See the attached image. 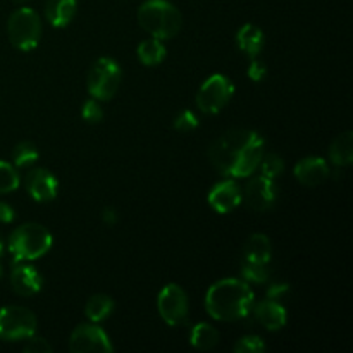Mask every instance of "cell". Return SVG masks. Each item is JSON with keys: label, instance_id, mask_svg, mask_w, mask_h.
Returning <instances> with one entry per match:
<instances>
[{"label": "cell", "instance_id": "obj_2", "mask_svg": "<svg viewBox=\"0 0 353 353\" xmlns=\"http://www.w3.org/2000/svg\"><path fill=\"white\" fill-rule=\"evenodd\" d=\"M254 292L247 281L226 278L214 283L205 295V309L216 321H240L252 312Z\"/></svg>", "mask_w": 353, "mask_h": 353}, {"label": "cell", "instance_id": "obj_6", "mask_svg": "<svg viewBox=\"0 0 353 353\" xmlns=\"http://www.w3.org/2000/svg\"><path fill=\"white\" fill-rule=\"evenodd\" d=\"M121 65L110 57H100L95 64L92 65L86 79V88L92 99L99 102L110 100L117 93L121 85Z\"/></svg>", "mask_w": 353, "mask_h": 353}, {"label": "cell", "instance_id": "obj_31", "mask_svg": "<svg viewBox=\"0 0 353 353\" xmlns=\"http://www.w3.org/2000/svg\"><path fill=\"white\" fill-rule=\"evenodd\" d=\"M23 350L26 353H50L52 345L45 338L34 336L33 334V336H30L26 340V345L23 347Z\"/></svg>", "mask_w": 353, "mask_h": 353}, {"label": "cell", "instance_id": "obj_35", "mask_svg": "<svg viewBox=\"0 0 353 353\" xmlns=\"http://www.w3.org/2000/svg\"><path fill=\"white\" fill-rule=\"evenodd\" d=\"M102 219L103 223L109 224V226H114V224L117 223V219H119V216H117V212L112 209V207H107V209H103L102 212Z\"/></svg>", "mask_w": 353, "mask_h": 353}, {"label": "cell", "instance_id": "obj_26", "mask_svg": "<svg viewBox=\"0 0 353 353\" xmlns=\"http://www.w3.org/2000/svg\"><path fill=\"white\" fill-rule=\"evenodd\" d=\"M19 174H17L16 168L9 162L0 161V195L6 193H12L19 188Z\"/></svg>", "mask_w": 353, "mask_h": 353}, {"label": "cell", "instance_id": "obj_37", "mask_svg": "<svg viewBox=\"0 0 353 353\" xmlns=\"http://www.w3.org/2000/svg\"><path fill=\"white\" fill-rule=\"evenodd\" d=\"M14 2H16V3H26V2H30V0H14Z\"/></svg>", "mask_w": 353, "mask_h": 353}, {"label": "cell", "instance_id": "obj_9", "mask_svg": "<svg viewBox=\"0 0 353 353\" xmlns=\"http://www.w3.org/2000/svg\"><path fill=\"white\" fill-rule=\"evenodd\" d=\"M157 309L168 326H183L190 316L188 295L179 285H165L157 296Z\"/></svg>", "mask_w": 353, "mask_h": 353}, {"label": "cell", "instance_id": "obj_20", "mask_svg": "<svg viewBox=\"0 0 353 353\" xmlns=\"http://www.w3.org/2000/svg\"><path fill=\"white\" fill-rule=\"evenodd\" d=\"M330 161L336 168H348L353 162V133L343 131L330 147Z\"/></svg>", "mask_w": 353, "mask_h": 353}, {"label": "cell", "instance_id": "obj_15", "mask_svg": "<svg viewBox=\"0 0 353 353\" xmlns=\"http://www.w3.org/2000/svg\"><path fill=\"white\" fill-rule=\"evenodd\" d=\"M10 285H12V290L17 295L33 296L43 286V278L33 265L19 262L10 272Z\"/></svg>", "mask_w": 353, "mask_h": 353}, {"label": "cell", "instance_id": "obj_22", "mask_svg": "<svg viewBox=\"0 0 353 353\" xmlns=\"http://www.w3.org/2000/svg\"><path fill=\"white\" fill-rule=\"evenodd\" d=\"M114 307H116V303H114V300L109 295L99 293V295H93L88 299L85 305V316L92 323H100V321L107 319L112 314Z\"/></svg>", "mask_w": 353, "mask_h": 353}, {"label": "cell", "instance_id": "obj_23", "mask_svg": "<svg viewBox=\"0 0 353 353\" xmlns=\"http://www.w3.org/2000/svg\"><path fill=\"white\" fill-rule=\"evenodd\" d=\"M190 343L196 350H212L219 343V333L210 324L200 323L196 326H193L192 333H190Z\"/></svg>", "mask_w": 353, "mask_h": 353}, {"label": "cell", "instance_id": "obj_29", "mask_svg": "<svg viewBox=\"0 0 353 353\" xmlns=\"http://www.w3.org/2000/svg\"><path fill=\"white\" fill-rule=\"evenodd\" d=\"M81 116L86 123L90 124H97L103 119V109L102 105L99 103V100L92 99V100H86L85 105L81 109Z\"/></svg>", "mask_w": 353, "mask_h": 353}, {"label": "cell", "instance_id": "obj_12", "mask_svg": "<svg viewBox=\"0 0 353 353\" xmlns=\"http://www.w3.org/2000/svg\"><path fill=\"white\" fill-rule=\"evenodd\" d=\"M24 188L28 195L37 202H50L57 196L59 181L48 169L37 168L24 178Z\"/></svg>", "mask_w": 353, "mask_h": 353}, {"label": "cell", "instance_id": "obj_4", "mask_svg": "<svg viewBox=\"0 0 353 353\" xmlns=\"http://www.w3.org/2000/svg\"><path fill=\"white\" fill-rule=\"evenodd\" d=\"M52 234L41 224L26 223L9 236V252L16 262L37 261L52 248Z\"/></svg>", "mask_w": 353, "mask_h": 353}, {"label": "cell", "instance_id": "obj_32", "mask_svg": "<svg viewBox=\"0 0 353 353\" xmlns=\"http://www.w3.org/2000/svg\"><path fill=\"white\" fill-rule=\"evenodd\" d=\"M247 74L252 81H262L265 78V74H268V68H265L264 62L257 61V57H255L252 59L250 65H248Z\"/></svg>", "mask_w": 353, "mask_h": 353}, {"label": "cell", "instance_id": "obj_5", "mask_svg": "<svg viewBox=\"0 0 353 353\" xmlns=\"http://www.w3.org/2000/svg\"><path fill=\"white\" fill-rule=\"evenodd\" d=\"M9 40L17 50L31 52L38 47L41 38L40 16L30 7H21L10 14L7 21Z\"/></svg>", "mask_w": 353, "mask_h": 353}, {"label": "cell", "instance_id": "obj_38", "mask_svg": "<svg viewBox=\"0 0 353 353\" xmlns=\"http://www.w3.org/2000/svg\"><path fill=\"white\" fill-rule=\"evenodd\" d=\"M2 274H3V268H2V264H0V278H2Z\"/></svg>", "mask_w": 353, "mask_h": 353}, {"label": "cell", "instance_id": "obj_14", "mask_svg": "<svg viewBox=\"0 0 353 353\" xmlns=\"http://www.w3.org/2000/svg\"><path fill=\"white\" fill-rule=\"evenodd\" d=\"M255 319L259 321L261 326H264L269 331H279L286 326L288 323V314L286 309L278 302V300L265 299L262 302L255 303L252 307Z\"/></svg>", "mask_w": 353, "mask_h": 353}, {"label": "cell", "instance_id": "obj_30", "mask_svg": "<svg viewBox=\"0 0 353 353\" xmlns=\"http://www.w3.org/2000/svg\"><path fill=\"white\" fill-rule=\"evenodd\" d=\"M172 124H174L176 130L181 131V133H190V131L196 130V126H199V117H196L192 110H183V112H179L178 116H176Z\"/></svg>", "mask_w": 353, "mask_h": 353}, {"label": "cell", "instance_id": "obj_11", "mask_svg": "<svg viewBox=\"0 0 353 353\" xmlns=\"http://www.w3.org/2000/svg\"><path fill=\"white\" fill-rule=\"evenodd\" d=\"M278 199V188H276L274 179L265 178V176H255L245 186V192H241V200L248 209L255 212H265L272 209Z\"/></svg>", "mask_w": 353, "mask_h": 353}, {"label": "cell", "instance_id": "obj_7", "mask_svg": "<svg viewBox=\"0 0 353 353\" xmlns=\"http://www.w3.org/2000/svg\"><path fill=\"white\" fill-rule=\"evenodd\" d=\"M37 316L26 307L7 305L0 309V340L21 341L37 334Z\"/></svg>", "mask_w": 353, "mask_h": 353}, {"label": "cell", "instance_id": "obj_3", "mask_svg": "<svg viewBox=\"0 0 353 353\" xmlns=\"http://www.w3.org/2000/svg\"><path fill=\"white\" fill-rule=\"evenodd\" d=\"M140 26L157 40H171L179 33L183 24L181 12L168 0H147L138 9Z\"/></svg>", "mask_w": 353, "mask_h": 353}, {"label": "cell", "instance_id": "obj_17", "mask_svg": "<svg viewBox=\"0 0 353 353\" xmlns=\"http://www.w3.org/2000/svg\"><path fill=\"white\" fill-rule=\"evenodd\" d=\"M264 33L255 24H245L236 33L238 48L250 59H255L261 54L262 48H264Z\"/></svg>", "mask_w": 353, "mask_h": 353}, {"label": "cell", "instance_id": "obj_28", "mask_svg": "<svg viewBox=\"0 0 353 353\" xmlns=\"http://www.w3.org/2000/svg\"><path fill=\"white\" fill-rule=\"evenodd\" d=\"M233 350L236 353H262L265 352V343L259 336H243L234 343Z\"/></svg>", "mask_w": 353, "mask_h": 353}, {"label": "cell", "instance_id": "obj_21", "mask_svg": "<svg viewBox=\"0 0 353 353\" xmlns=\"http://www.w3.org/2000/svg\"><path fill=\"white\" fill-rule=\"evenodd\" d=\"M165 54L168 52H165L164 43H162V40H157V38L143 40L137 48V55L140 59V62L143 65H148V68L162 64L165 59Z\"/></svg>", "mask_w": 353, "mask_h": 353}, {"label": "cell", "instance_id": "obj_13", "mask_svg": "<svg viewBox=\"0 0 353 353\" xmlns=\"http://www.w3.org/2000/svg\"><path fill=\"white\" fill-rule=\"evenodd\" d=\"M241 203V188L234 179H226L212 186L209 193V205L216 212H233Z\"/></svg>", "mask_w": 353, "mask_h": 353}, {"label": "cell", "instance_id": "obj_34", "mask_svg": "<svg viewBox=\"0 0 353 353\" xmlns=\"http://www.w3.org/2000/svg\"><path fill=\"white\" fill-rule=\"evenodd\" d=\"M14 217H16V212H14L12 207L6 202H0V223L9 224L12 223Z\"/></svg>", "mask_w": 353, "mask_h": 353}, {"label": "cell", "instance_id": "obj_19", "mask_svg": "<svg viewBox=\"0 0 353 353\" xmlns=\"http://www.w3.org/2000/svg\"><path fill=\"white\" fill-rule=\"evenodd\" d=\"M245 261L259 262V264H269L272 257V245L265 234L255 233L245 241L243 247Z\"/></svg>", "mask_w": 353, "mask_h": 353}, {"label": "cell", "instance_id": "obj_1", "mask_svg": "<svg viewBox=\"0 0 353 353\" xmlns=\"http://www.w3.org/2000/svg\"><path fill=\"white\" fill-rule=\"evenodd\" d=\"M264 155V138L252 130H231L209 150L210 164L228 178H247L257 171Z\"/></svg>", "mask_w": 353, "mask_h": 353}, {"label": "cell", "instance_id": "obj_8", "mask_svg": "<svg viewBox=\"0 0 353 353\" xmlns=\"http://www.w3.org/2000/svg\"><path fill=\"white\" fill-rule=\"evenodd\" d=\"M234 95V85L228 76L212 74L196 92V105L205 114H217Z\"/></svg>", "mask_w": 353, "mask_h": 353}, {"label": "cell", "instance_id": "obj_10", "mask_svg": "<svg viewBox=\"0 0 353 353\" xmlns=\"http://www.w3.org/2000/svg\"><path fill=\"white\" fill-rule=\"evenodd\" d=\"M69 350L72 353H109L114 350L109 334L93 324H81L76 327L69 338Z\"/></svg>", "mask_w": 353, "mask_h": 353}, {"label": "cell", "instance_id": "obj_33", "mask_svg": "<svg viewBox=\"0 0 353 353\" xmlns=\"http://www.w3.org/2000/svg\"><path fill=\"white\" fill-rule=\"evenodd\" d=\"M290 293L288 283H271L268 288V299L271 300H281Z\"/></svg>", "mask_w": 353, "mask_h": 353}, {"label": "cell", "instance_id": "obj_27", "mask_svg": "<svg viewBox=\"0 0 353 353\" xmlns=\"http://www.w3.org/2000/svg\"><path fill=\"white\" fill-rule=\"evenodd\" d=\"M259 168H261L262 176L276 179L283 174V171H285V161H283L278 154H264L262 155Z\"/></svg>", "mask_w": 353, "mask_h": 353}, {"label": "cell", "instance_id": "obj_24", "mask_svg": "<svg viewBox=\"0 0 353 353\" xmlns=\"http://www.w3.org/2000/svg\"><path fill=\"white\" fill-rule=\"evenodd\" d=\"M38 157H40V152L37 145L31 141H21L12 150V161L16 168H30L38 161Z\"/></svg>", "mask_w": 353, "mask_h": 353}, {"label": "cell", "instance_id": "obj_25", "mask_svg": "<svg viewBox=\"0 0 353 353\" xmlns=\"http://www.w3.org/2000/svg\"><path fill=\"white\" fill-rule=\"evenodd\" d=\"M241 276H243V281H247V283L264 285V283L269 281L268 264H259V262L243 261V265H241Z\"/></svg>", "mask_w": 353, "mask_h": 353}, {"label": "cell", "instance_id": "obj_16", "mask_svg": "<svg viewBox=\"0 0 353 353\" xmlns=\"http://www.w3.org/2000/svg\"><path fill=\"white\" fill-rule=\"evenodd\" d=\"M295 178L303 186H319L330 178L331 171L323 157H305L295 165Z\"/></svg>", "mask_w": 353, "mask_h": 353}, {"label": "cell", "instance_id": "obj_18", "mask_svg": "<svg viewBox=\"0 0 353 353\" xmlns=\"http://www.w3.org/2000/svg\"><path fill=\"white\" fill-rule=\"evenodd\" d=\"M76 16V0H47L45 17L55 28H65Z\"/></svg>", "mask_w": 353, "mask_h": 353}, {"label": "cell", "instance_id": "obj_36", "mask_svg": "<svg viewBox=\"0 0 353 353\" xmlns=\"http://www.w3.org/2000/svg\"><path fill=\"white\" fill-rule=\"evenodd\" d=\"M3 252V240H2V234H0V254Z\"/></svg>", "mask_w": 353, "mask_h": 353}]
</instances>
